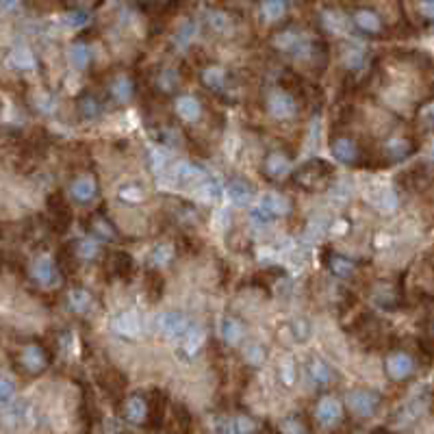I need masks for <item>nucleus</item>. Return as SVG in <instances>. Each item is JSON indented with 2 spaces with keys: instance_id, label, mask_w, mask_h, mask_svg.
Returning a JSON list of instances; mask_svg holds the SVG:
<instances>
[{
  "instance_id": "f257e3e1",
  "label": "nucleus",
  "mask_w": 434,
  "mask_h": 434,
  "mask_svg": "<svg viewBox=\"0 0 434 434\" xmlns=\"http://www.w3.org/2000/svg\"><path fill=\"white\" fill-rule=\"evenodd\" d=\"M335 167L326 159H309L291 172V183L302 193H324L335 183Z\"/></svg>"
},
{
  "instance_id": "f03ea898",
  "label": "nucleus",
  "mask_w": 434,
  "mask_h": 434,
  "mask_svg": "<svg viewBox=\"0 0 434 434\" xmlns=\"http://www.w3.org/2000/svg\"><path fill=\"white\" fill-rule=\"evenodd\" d=\"M11 365L24 378H37L46 374L50 365H53V350L44 341L29 339L11 352Z\"/></svg>"
},
{
  "instance_id": "7ed1b4c3",
  "label": "nucleus",
  "mask_w": 434,
  "mask_h": 434,
  "mask_svg": "<svg viewBox=\"0 0 434 434\" xmlns=\"http://www.w3.org/2000/svg\"><path fill=\"white\" fill-rule=\"evenodd\" d=\"M272 44H274V48L278 50V53L289 55L298 63L313 65L317 61V44L309 35H306L304 31H300V29L287 27L283 31H278L274 35Z\"/></svg>"
},
{
  "instance_id": "20e7f679",
  "label": "nucleus",
  "mask_w": 434,
  "mask_h": 434,
  "mask_svg": "<svg viewBox=\"0 0 434 434\" xmlns=\"http://www.w3.org/2000/svg\"><path fill=\"white\" fill-rule=\"evenodd\" d=\"M263 107H265L267 115L274 117L276 122H291L300 115V109L304 105L300 102V96L291 87L276 85V87H269L265 91Z\"/></svg>"
},
{
  "instance_id": "39448f33",
  "label": "nucleus",
  "mask_w": 434,
  "mask_h": 434,
  "mask_svg": "<svg viewBox=\"0 0 434 434\" xmlns=\"http://www.w3.org/2000/svg\"><path fill=\"white\" fill-rule=\"evenodd\" d=\"M330 152H333V157L339 163L350 165V167H367L371 161L367 146L359 137H354L352 133H343V131L330 135Z\"/></svg>"
},
{
  "instance_id": "423d86ee",
  "label": "nucleus",
  "mask_w": 434,
  "mask_h": 434,
  "mask_svg": "<svg viewBox=\"0 0 434 434\" xmlns=\"http://www.w3.org/2000/svg\"><path fill=\"white\" fill-rule=\"evenodd\" d=\"M417 150H419V139L413 133H408V131L393 133L380 146V161L387 163V165H393V163L415 157Z\"/></svg>"
},
{
  "instance_id": "0eeeda50",
  "label": "nucleus",
  "mask_w": 434,
  "mask_h": 434,
  "mask_svg": "<svg viewBox=\"0 0 434 434\" xmlns=\"http://www.w3.org/2000/svg\"><path fill=\"white\" fill-rule=\"evenodd\" d=\"M343 408L356 419H371L382 408V393L369 387H356L347 391Z\"/></svg>"
},
{
  "instance_id": "6e6552de",
  "label": "nucleus",
  "mask_w": 434,
  "mask_h": 434,
  "mask_svg": "<svg viewBox=\"0 0 434 434\" xmlns=\"http://www.w3.org/2000/svg\"><path fill=\"white\" fill-rule=\"evenodd\" d=\"M200 83L204 85V89H209L211 94H215L217 98L226 100V102H235L237 98V87L231 79V72H228L224 65L217 63H209L200 70Z\"/></svg>"
},
{
  "instance_id": "1a4fd4ad",
  "label": "nucleus",
  "mask_w": 434,
  "mask_h": 434,
  "mask_svg": "<svg viewBox=\"0 0 434 434\" xmlns=\"http://www.w3.org/2000/svg\"><path fill=\"white\" fill-rule=\"evenodd\" d=\"M105 96L113 107H126L137 98V81L129 72H113L105 83Z\"/></svg>"
},
{
  "instance_id": "9d476101",
  "label": "nucleus",
  "mask_w": 434,
  "mask_h": 434,
  "mask_svg": "<svg viewBox=\"0 0 434 434\" xmlns=\"http://www.w3.org/2000/svg\"><path fill=\"white\" fill-rule=\"evenodd\" d=\"M385 374L395 385H404V382L413 380L417 374V359L406 350H391L385 356Z\"/></svg>"
},
{
  "instance_id": "9b49d317",
  "label": "nucleus",
  "mask_w": 434,
  "mask_h": 434,
  "mask_svg": "<svg viewBox=\"0 0 434 434\" xmlns=\"http://www.w3.org/2000/svg\"><path fill=\"white\" fill-rule=\"evenodd\" d=\"M293 211V202L280 193H265L261 202L250 211V217L257 224H269L278 217H287Z\"/></svg>"
},
{
  "instance_id": "f8f14e48",
  "label": "nucleus",
  "mask_w": 434,
  "mask_h": 434,
  "mask_svg": "<svg viewBox=\"0 0 434 434\" xmlns=\"http://www.w3.org/2000/svg\"><path fill=\"white\" fill-rule=\"evenodd\" d=\"M291 161H293L291 152H287L285 148H272L265 152V157L261 161V176L269 183L285 181V178L291 176V172H293Z\"/></svg>"
},
{
  "instance_id": "ddd939ff",
  "label": "nucleus",
  "mask_w": 434,
  "mask_h": 434,
  "mask_svg": "<svg viewBox=\"0 0 434 434\" xmlns=\"http://www.w3.org/2000/svg\"><path fill=\"white\" fill-rule=\"evenodd\" d=\"M343 417H345V408L337 395H333V393L319 395V400L315 402V408H313V419L319 428L333 430L343 421Z\"/></svg>"
},
{
  "instance_id": "4468645a",
  "label": "nucleus",
  "mask_w": 434,
  "mask_h": 434,
  "mask_svg": "<svg viewBox=\"0 0 434 434\" xmlns=\"http://www.w3.org/2000/svg\"><path fill=\"white\" fill-rule=\"evenodd\" d=\"M98 196H100V181L96 174L85 172L72 178V183L68 187V198L72 202L81 204V207H87V204L98 200Z\"/></svg>"
},
{
  "instance_id": "2eb2a0df",
  "label": "nucleus",
  "mask_w": 434,
  "mask_h": 434,
  "mask_svg": "<svg viewBox=\"0 0 434 434\" xmlns=\"http://www.w3.org/2000/svg\"><path fill=\"white\" fill-rule=\"evenodd\" d=\"M85 226H87V233H89V235H94L96 239L105 241V243H117V241L122 239L117 226H115L113 219L107 215V209H105V207H100V209H96L94 213H89L87 219H85Z\"/></svg>"
},
{
  "instance_id": "dca6fc26",
  "label": "nucleus",
  "mask_w": 434,
  "mask_h": 434,
  "mask_svg": "<svg viewBox=\"0 0 434 434\" xmlns=\"http://www.w3.org/2000/svg\"><path fill=\"white\" fill-rule=\"evenodd\" d=\"M48 215H50V231L53 233H65L68 228L72 226V209H70V202L61 191H55L48 196Z\"/></svg>"
},
{
  "instance_id": "f3484780",
  "label": "nucleus",
  "mask_w": 434,
  "mask_h": 434,
  "mask_svg": "<svg viewBox=\"0 0 434 434\" xmlns=\"http://www.w3.org/2000/svg\"><path fill=\"white\" fill-rule=\"evenodd\" d=\"M122 419L131 426H146L150 417V400L146 393H129L122 397Z\"/></svg>"
},
{
  "instance_id": "a211bd4d",
  "label": "nucleus",
  "mask_w": 434,
  "mask_h": 434,
  "mask_svg": "<svg viewBox=\"0 0 434 434\" xmlns=\"http://www.w3.org/2000/svg\"><path fill=\"white\" fill-rule=\"evenodd\" d=\"M157 328L165 339L176 341V339H183L187 335V330L191 328V321L183 311H165L157 317Z\"/></svg>"
},
{
  "instance_id": "6ab92c4d",
  "label": "nucleus",
  "mask_w": 434,
  "mask_h": 434,
  "mask_svg": "<svg viewBox=\"0 0 434 434\" xmlns=\"http://www.w3.org/2000/svg\"><path fill=\"white\" fill-rule=\"evenodd\" d=\"M107 272L111 278H117L122 283H131L135 276V259L131 252L126 250H111L107 254Z\"/></svg>"
},
{
  "instance_id": "aec40b11",
  "label": "nucleus",
  "mask_w": 434,
  "mask_h": 434,
  "mask_svg": "<svg viewBox=\"0 0 434 434\" xmlns=\"http://www.w3.org/2000/svg\"><path fill=\"white\" fill-rule=\"evenodd\" d=\"M172 109H174V115L178 117V122H183V124H198L202 120V113H204L202 102L193 94L174 96Z\"/></svg>"
},
{
  "instance_id": "412c9836",
  "label": "nucleus",
  "mask_w": 434,
  "mask_h": 434,
  "mask_svg": "<svg viewBox=\"0 0 434 434\" xmlns=\"http://www.w3.org/2000/svg\"><path fill=\"white\" fill-rule=\"evenodd\" d=\"M324 265L339 280H352V278L359 276V263L350 257H345V254H339L333 250L324 252Z\"/></svg>"
},
{
  "instance_id": "4be33fe9",
  "label": "nucleus",
  "mask_w": 434,
  "mask_h": 434,
  "mask_svg": "<svg viewBox=\"0 0 434 434\" xmlns=\"http://www.w3.org/2000/svg\"><path fill=\"white\" fill-rule=\"evenodd\" d=\"M207 172H204L202 165L193 163V161H183V163H176L172 167V181L176 187H198L202 181H207Z\"/></svg>"
},
{
  "instance_id": "5701e85b",
  "label": "nucleus",
  "mask_w": 434,
  "mask_h": 434,
  "mask_svg": "<svg viewBox=\"0 0 434 434\" xmlns=\"http://www.w3.org/2000/svg\"><path fill=\"white\" fill-rule=\"evenodd\" d=\"M105 109H107L105 102H102V98L96 96L94 91H83V94H79V98H76V102H74L76 115H79L81 122H87V124L98 122V120L102 117V113H105Z\"/></svg>"
},
{
  "instance_id": "b1692460",
  "label": "nucleus",
  "mask_w": 434,
  "mask_h": 434,
  "mask_svg": "<svg viewBox=\"0 0 434 434\" xmlns=\"http://www.w3.org/2000/svg\"><path fill=\"white\" fill-rule=\"evenodd\" d=\"M65 306H68V311L76 317H85L94 311V306H96V298L89 289L85 287H70L65 291Z\"/></svg>"
},
{
  "instance_id": "393cba45",
  "label": "nucleus",
  "mask_w": 434,
  "mask_h": 434,
  "mask_svg": "<svg viewBox=\"0 0 434 434\" xmlns=\"http://www.w3.org/2000/svg\"><path fill=\"white\" fill-rule=\"evenodd\" d=\"M31 278L39 287H53L57 280L61 278L55 259H50L48 254H39L31 263Z\"/></svg>"
},
{
  "instance_id": "a878e982",
  "label": "nucleus",
  "mask_w": 434,
  "mask_h": 434,
  "mask_svg": "<svg viewBox=\"0 0 434 434\" xmlns=\"http://www.w3.org/2000/svg\"><path fill=\"white\" fill-rule=\"evenodd\" d=\"M371 300L385 311H397L402 306V289L393 283H385L380 280L378 285L371 287Z\"/></svg>"
},
{
  "instance_id": "bb28decb",
  "label": "nucleus",
  "mask_w": 434,
  "mask_h": 434,
  "mask_svg": "<svg viewBox=\"0 0 434 434\" xmlns=\"http://www.w3.org/2000/svg\"><path fill=\"white\" fill-rule=\"evenodd\" d=\"M224 196L228 198V202H231L233 207H248L254 198V185L241 176H235L226 183Z\"/></svg>"
},
{
  "instance_id": "cd10ccee",
  "label": "nucleus",
  "mask_w": 434,
  "mask_h": 434,
  "mask_svg": "<svg viewBox=\"0 0 434 434\" xmlns=\"http://www.w3.org/2000/svg\"><path fill=\"white\" fill-rule=\"evenodd\" d=\"M148 135L159 146H176L178 139H181L178 126L165 120H148Z\"/></svg>"
},
{
  "instance_id": "c85d7f7f",
  "label": "nucleus",
  "mask_w": 434,
  "mask_h": 434,
  "mask_svg": "<svg viewBox=\"0 0 434 434\" xmlns=\"http://www.w3.org/2000/svg\"><path fill=\"white\" fill-rule=\"evenodd\" d=\"M350 22H352L361 33L371 35V37H376V35H380L382 31H385L382 18H380L374 9H356V11L352 13Z\"/></svg>"
},
{
  "instance_id": "c756f323",
  "label": "nucleus",
  "mask_w": 434,
  "mask_h": 434,
  "mask_svg": "<svg viewBox=\"0 0 434 434\" xmlns=\"http://www.w3.org/2000/svg\"><path fill=\"white\" fill-rule=\"evenodd\" d=\"M400 183L408 191H423L430 185V165L417 163L413 167H408L404 174H400Z\"/></svg>"
},
{
  "instance_id": "7c9ffc66",
  "label": "nucleus",
  "mask_w": 434,
  "mask_h": 434,
  "mask_svg": "<svg viewBox=\"0 0 434 434\" xmlns=\"http://www.w3.org/2000/svg\"><path fill=\"white\" fill-rule=\"evenodd\" d=\"M167 215L178 224V226H185V228H191L200 222V215L196 211L193 204L185 202V200H172L167 204Z\"/></svg>"
},
{
  "instance_id": "2f4dec72",
  "label": "nucleus",
  "mask_w": 434,
  "mask_h": 434,
  "mask_svg": "<svg viewBox=\"0 0 434 434\" xmlns=\"http://www.w3.org/2000/svg\"><path fill=\"white\" fill-rule=\"evenodd\" d=\"M306 374H309L311 382L317 389H328L335 382V369L330 367L324 359H319V356L309 361V365H306Z\"/></svg>"
},
{
  "instance_id": "473e14b6",
  "label": "nucleus",
  "mask_w": 434,
  "mask_h": 434,
  "mask_svg": "<svg viewBox=\"0 0 434 434\" xmlns=\"http://www.w3.org/2000/svg\"><path fill=\"white\" fill-rule=\"evenodd\" d=\"M152 85H155V91H157V94H161V96H172V94L178 91V87H181V74H178V70L172 68V65H163V68L157 70Z\"/></svg>"
},
{
  "instance_id": "72a5a7b5",
  "label": "nucleus",
  "mask_w": 434,
  "mask_h": 434,
  "mask_svg": "<svg viewBox=\"0 0 434 434\" xmlns=\"http://www.w3.org/2000/svg\"><path fill=\"white\" fill-rule=\"evenodd\" d=\"M219 335H222V341H224L226 345L235 347V345H239V343L243 341V337H245V326H243V321H241L239 317L226 315V317L219 321Z\"/></svg>"
},
{
  "instance_id": "f704fd0d",
  "label": "nucleus",
  "mask_w": 434,
  "mask_h": 434,
  "mask_svg": "<svg viewBox=\"0 0 434 434\" xmlns=\"http://www.w3.org/2000/svg\"><path fill=\"white\" fill-rule=\"evenodd\" d=\"M207 24L209 29L215 33V35H222V37H228L235 33V18L228 13V11H222V9H211L207 11Z\"/></svg>"
},
{
  "instance_id": "c9c22d12",
  "label": "nucleus",
  "mask_w": 434,
  "mask_h": 434,
  "mask_svg": "<svg viewBox=\"0 0 434 434\" xmlns=\"http://www.w3.org/2000/svg\"><path fill=\"white\" fill-rule=\"evenodd\" d=\"M319 20H321V27L333 35H347L350 24H352L350 18L341 13L339 9H324Z\"/></svg>"
},
{
  "instance_id": "e433bc0d",
  "label": "nucleus",
  "mask_w": 434,
  "mask_h": 434,
  "mask_svg": "<svg viewBox=\"0 0 434 434\" xmlns=\"http://www.w3.org/2000/svg\"><path fill=\"white\" fill-rule=\"evenodd\" d=\"M113 330L120 337L135 339L141 333V319L135 311H124L113 319Z\"/></svg>"
},
{
  "instance_id": "4c0bfd02",
  "label": "nucleus",
  "mask_w": 434,
  "mask_h": 434,
  "mask_svg": "<svg viewBox=\"0 0 434 434\" xmlns=\"http://www.w3.org/2000/svg\"><path fill=\"white\" fill-rule=\"evenodd\" d=\"M143 293H146L150 304H157L163 298V293H165V280H163L159 269H152V267L146 269V274H143Z\"/></svg>"
},
{
  "instance_id": "58836bf2",
  "label": "nucleus",
  "mask_w": 434,
  "mask_h": 434,
  "mask_svg": "<svg viewBox=\"0 0 434 434\" xmlns=\"http://www.w3.org/2000/svg\"><path fill=\"white\" fill-rule=\"evenodd\" d=\"M100 385L105 387V391H109V395L113 397H124V389H126V376L115 369V367H107L102 369V374L98 376Z\"/></svg>"
},
{
  "instance_id": "ea45409f",
  "label": "nucleus",
  "mask_w": 434,
  "mask_h": 434,
  "mask_svg": "<svg viewBox=\"0 0 434 434\" xmlns=\"http://www.w3.org/2000/svg\"><path fill=\"white\" fill-rule=\"evenodd\" d=\"M9 63H11V68L18 70V72H31V70H35V65H37L33 50H31L27 44H18V46L11 48Z\"/></svg>"
},
{
  "instance_id": "a19ab883",
  "label": "nucleus",
  "mask_w": 434,
  "mask_h": 434,
  "mask_svg": "<svg viewBox=\"0 0 434 434\" xmlns=\"http://www.w3.org/2000/svg\"><path fill=\"white\" fill-rule=\"evenodd\" d=\"M341 61H343V68L352 74H359L365 70V63H367V55L361 46H345L343 53H341Z\"/></svg>"
},
{
  "instance_id": "79ce46f5",
  "label": "nucleus",
  "mask_w": 434,
  "mask_h": 434,
  "mask_svg": "<svg viewBox=\"0 0 434 434\" xmlns=\"http://www.w3.org/2000/svg\"><path fill=\"white\" fill-rule=\"evenodd\" d=\"M68 61L74 70H79V72L87 70L91 63V48L85 42H74L68 48Z\"/></svg>"
},
{
  "instance_id": "37998d69",
  "label": "nucleus",
  "mask_w": 434,
  "mask_h": 434,
  "mask_svg": "<svg viewBox=\"0 0 434 434\" xmlns=\"http://www.w3.org/2000/svg\"><path fill=\"white\" fill-rule=\"evenodd\" d=\"M68 248H70V252L74 254V259L79 261V265H81V263L96 261L98 254H100V248H98L94 241H89V239H74V241L68 243Z\"/></svg>"
},
{
  "instance_id": "c03bdc74",
  "label": "nucleus",
  "mask_w": 434,
  "mask_h": 434,
  "mask_svg": "<svg viewBox=\"0 0 434 434\" xmlns=\"http://www.w3.org/2000/svg\"><path fill=\"white\" fill-rule=\"evenodd\" d=\"M287 11H289L287 0H261V5H259V13L263 22L267 24H276L280 20H285Z\"/></svg>"
},
{
  "instance_id": "a18cd8bd",
  "label": "nucleus",
  "mask_w": 434,
  "mask_h": 434,
  "mask_svg": "<svg viewBox=\"0 0 434 434\" xmlns=\"http://www.w3.org/2000/svg\"><path fill=\"white\" fill-rule=\"evenodd\" d=\"M174 257H176V250L170 243H159V245L152 248L150 257H148V265L152 269H159V267L170 265L174 261Z\"/></svg>"
},
{
  "instance_id": "49530a36",
  "label": "nucleus",
  "mask_w": 434,
  "mask_h": 434,
  "mask_svg": "<svg viewBox=\"0 0 434 434\" xmlns=\"http://www.w3.org/2000/svg\"><path fill=\"white\" fill-rule=\"evenodd\" d=\"M278 434H309V423L304 421L302 415H289L276 428Z\"/></svg>"
},
{
  "instance_id": "de8ad7c7",
  "label": "nucleus",
  "mask_w": 434,
  "mask_h": 434,
  "mask_svg": "<svg viewBox=\"0 0 434 434\" xmlns=\"http://www.w3.org/2000/svg\"><path fill=\"white\" fill-rule=\"evenodd\" d=\"M243 361L250 367H261L267 361V347L261 345V343H254V341L248 343L243 347Z\"/></svg>"
},
{
  "instance_id": "09e8293b",
  "label": "nucleus",
  "mask_w": 434,
  "mask_h": 434,
  "mask_svg": "<svg viewBox=\"0 0 434 434\" xmlns=\"http://www.w3.org/2000/svg\"><path fill=\"white\" fill-rule=\"evenodd\" d=\"M202 345H204V330L191 326V328L187 330V335L183 337V352H187L189 356H193V354H198V352L202 350Z\"/></svg>"
},
{
  "instance_id": "8fccbe9b",
  "label": "nucleus",
  "mask_w": 434,
  "mask_h": 434,
  "mask_svg": "<svg viewBox=\"0 0 434 434\" xmlns=\"http://www.w3.org/2000/svg\"><path fill=\"white\" fill-rule=\"evenodd\" d=\"M434 124V109H432V98H426L421 105L417 107V126L419 131L430 133Z\"/></svg>"
},
{
  "instance_id": "3c124183",
  "label": "nucleus",
  "mask_w": 434,
  "mask_h": 434,
  "mask_svg": "<svg viewBox=\"0 0 434 434\" xmlns=\"http://www.w3.org/2000/svg\"><path fill=\"white\" fill-rule=\"evenodd\" d=\"M193 35H196V22L185 20V22L178 24V29H176V33H174V44H176L178 48H187V46L191 44Z\"/></svg>"
},
{
  "instance_id": "603ef678",
  "label": "nucleus",
  "mask_w": 434,
  "mask_h": 434,
  "mask_svg": "<svg viewBox=\"0 0 434 434\" xmlns=\"http://www.w3.org/2000/svg\"><path fill=\"white\" fill-rule=\"evenodd\" d=\"M231 428H233V434H261L259 423L250 415H237L235 419H231Z\"/></svg>"
},
{
  "instance_id": "864d4df0",
  "label": "nucleus",
  "mask_w": 434,
  "mask_h": 434,
  "mask_svg": "<svg viewBox=\"0 0 434 434\" xmlns=\"http://www.w3.org/2000/svg\"><path fill=\"white\" fill-rule=\"evenodd\" d=\"M289 330H291V335H293V341L306 343V341H309V337H311V321L306 319V317H295L289 324Z\"/></svg>"
},
{
  "instance_id": "5fc2aeb1",
  "label": "nucleus",
  "mask_w": 434,
  "mask_h": 434,
  "mask_svg": "<svg viewBox=\"0 0 434 434\" xmlns=\"http://www.w3.org/2000/svg\"><path fill=\"white\" fill-rule=\"evenodd\" d=\"M198 196H202L204 200H219L224 196L222 191V185L215 181V178H207V181H202L198 187H196Z\"/></svg>"
},
{
  "instance_id": "6e6d98bb",
  "label": "nucleus",
  "mask_w": 434,
  "mask_h": 434,
  "mask_svg": "<svg viewBox=\"0 0 434 434\" xmlns=\"http://www.w3.org/2000/svg\"><path fill=\"white\" fill-rule=\"evenodd\" d=\"M143 198H146L143 187H139V185H135V183H129V185H124V187L120 189V200H124V202L137 204V202H141Z\"/></svg>"
},
{
  "instance_id": "4d7b16f0",
  "label": "nucleus",
  "mask_w": 434,
  "mask_h": 434,
  "mask_svg": "<svg viewBox=\"0 0 434 434\" xmlns=\"http://www.w3.org/2000/svg\"><path fill=\"white\" fill-rule=\"evenodd\" d=\"M278 376H280V382H283L285 387H291V385H293V382H295V376H298L293 359H285L283 363H280Z\"/></svg>"
},
{
  "instance_id": "13d9d810",
  "label": "nucleus",
  "mask_w": 434,
  "mask_h": 434,
  "mask_svg": "<svg viewBox=\"0 0 434 434\" xmlns=\"http://www.w3.org/2000/svg\"><path fill=\"white\" fill-rule=\"evenodd\" d=\"M174 423L178 426V432H183V434L189 432L191 417H189V411H187L183 404H176V406H174Z\"/></svg>"
},
{
  "instance_id": "bf43d9fd",
  "label": "nucleus",
  "mask_w": 434,
  "mask_h": 434,
  "mask_svg": "<svg viewBox=\"0 0 434 434\" xmlns=\"http://www.w3.org/2000/svg\"><path fill=\"white\" fill-rule=\"evenodd\" d=\"M15 397V385L13 380H9L7 376H0V406L11 404Z\"/></svg>"
},
{
  "instance_id": "052dcab7",
  "label": "nucleus",
  "mask_w": 434,
  "mask_h": 434,
  "mask_svg": "<svg viewBox=\"0 0 434 434\" xmlns=\"http://www.w3.org/2000/svg\"><path fill=\"white\" fill-rule=\"evenodd\" d=\"M63 20H65V24L70 29H83V27H87V22H89V13L72 9L70 13H65Z\"/></svg>"
},
{
  "instance_id": "680f3d73",
  "label": "nucleus",
  "mask_w": 434,
  "mask_h": 434,
  "mask_svg": "<svg viewBox=\"0 0 434 434\" xmlns=\"http://www.w3.org/2000/svg\"><path fill=\"white\" fill-rule=\"evenodd\" d=\"M55 350L70 359L72 350H74V335H72V333H59V335H57V345H55Z\"/></svg>"
},
{
  "instance_id": "e2e57ef3",
  "label": "nucleus",
  "mask_w": 434,
  "mask_h": 434,
  "mask_svg": "<svg viewBox=\"0 0 434 434\" xmlns=\"http://www.w3.org/2000/svg\"><path fill=\"white\" fill-rule=\"evenodd\" d=\"M417 11L426 22H432L434 18V0H417Z\"/></svg>"
},
{
  "instance_id": "0e129e2a",
  "label": "nucleus",
  "mask_w": 434,
  "mask_h": 434,
  "mask_svg": "<svg viewBox=\"0 0 434 434\" xmlns=\"http://www.w3.org/2000/svg\"><path fill=\"white\" fill-rule=\"evenodd\" d=\"M22 5V0H0V11L3 13H15Z\"/></svg>"
}]
</instances>
